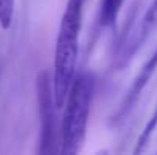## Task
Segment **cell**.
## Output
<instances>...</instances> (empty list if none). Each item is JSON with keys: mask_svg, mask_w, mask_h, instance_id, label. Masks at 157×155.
<instances>
[{"mask_svg": "<svg viewBox=\"0 0 157 155\" xmlns=\"http://www.w3.org/2000/svg\"><path fill=\"white\" fill-rule=\"evenodd\" d=\"M156 129H157V106H156V109H154V113H153V116H151V119L148 120V123L145 125L144 131L140 132V135L137 138L136 148L133 151L134 154H142L145 151V148L148 146V143H150V140H151V137H153V134H154Z\"/></svg>", "mask_w": 157, "mask_h": 155, "instance_id": "cell-7", "label": "cell"}, {"mask_svg": "<svg viewBox=\"0 0 157 155\" xmlns=\"http://www.w3.org/2000/svg\"><path fill=\"white\" fill-rule=\"evenodd\" d=\"M84 0H67L61 17L55 56H53V93L58 108H63L69 90L76 76V61L79 52V35L82 26Z\"/></svg>", "mask_w": 157, "mask_h": 155, "instance_id": "cell-1", "label": "cell"}, {"mask_svg": "<svg viewBox=\"0 0 157 155\" xmlns=\"http://www.w3.org/2000/svg\"><path fill=\"white\" fill-rule=\"evenodd\" d=\"M96 78L93 72H81L75 76L64 103V117L59 132V152L78 154L86 142L89 114L95 96Z\"/></svg>", "mask_w": 157, "mask_h": 155, "instance_id": "cell-2", "label": "cell"}, {"mask_svg": "<svg viewBox=\"0 0 157 155\" xmlns=\"http://www.w3.org/2000/svg\"><path fill=\"white\" fill-rule=\"evenodd\" d=\"M156 28H157V0H154V2L151 3V6L147 9V12L144 14L140 24H139V26L136 28V31L131 34V37H130V40H128V44L124 46L122 55H121V58H119V67L127 65V64L133 59L134 53L145 44V41H147L148 37L154 32Z\"/></svg>", "mask_w": 157, "mask_h": 155, "instance_id": "cell-4", "label": "cell"}, {"mask_svg": "<svg viewBox=\"0 0 157 155\" xmlns=\"http://www.w3.org/2000/svg\"><path fill=\"white\" fill-rule=\"evenodd\" d=\"M37 105L40 117V135H38V154L51 155L59 152L58 149V131H56V109L58 105L53 93V81L49 70H43L37 75Z\"/></svg>", "mask_w": 157, "mask_h": 155, "instance_id": "cell-3", "label": "cell"}, {"mask_svg": "<svg viewBox=\"0 0 157 155\" xmlns=\"http://www.w3.org/2000/svg\"><path fill=\"white\" fill-rule=\"evenodd\" d=\"M156 70H157V47L154 49L153 55L142 65L139 75L134 78V81H133V84H131V87H130V90H128L124 102H122V106H121V109L117 113V119L116 120H122V119H125L130 114V111L134 108L136 102L139 101L142 91L145 90V87L151 81V78L156 73Z\"/></svg>", "mask_w": 157, "mask_h": 155, "instance_id": "cell-5", "label": "cell"}, {"mask_svg": "<svg viewBox=\"0 0 157 155\" xmlns=\"http://www.w3.org/2000/svg\"><path fill=\"white\" fill-rule=\"evenodd\" d=\"M15 0H0V28L9 29L14 18Z\"/></svg>", "mask_w": 157, "mask_h": 155, "instance_id": "cell-8", "label": "cell"}, {"mask_svg": "<svg viewBox=\"0 0 157 155\" xmlns=\"http://www.w3.org/2000/svg\"><path fill=\"white\" fill-rule=\"evenodd\" d=\"M124 0H101L99 5V24L102 28H110L117 21Z\"/></svg>", "mask_w": 157, "mask_h": 155, "instance_id": "cell-6", "label": "cell"}]
</instances>
